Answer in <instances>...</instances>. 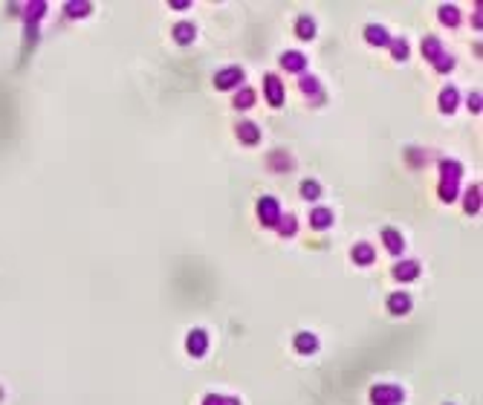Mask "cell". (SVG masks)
<instances>
[{
  "label": "cell",
  "mask_w": 483,
  "mask_h": 405,
  "mask_svg": "<svg viewBox=\"0 0 483 405\" xmlns=\"http://www.w3.org/2000/svg\"><path fill=\"white\" fill-rule=\"evenodd\" d=\"M240 75H243V72H240V70H234V67H232V70H223L220 75H217V87H229V84H234V81L240 78Z\"/></svg>",
  "instance_id": "2"
},
{
  "label": "cell",
  "mask_w": 483,
  "mask_h": 405,
  "mask_svg": "<svg viewBox=\"0 0 483 405\" xmlns=\"http://www.w3.org/2000/svg\"><path fill=\"white\" fill-rule=\"evenodd\" d=\"M385 240H388V246H391L394 252H399V237H396L394 229H385Z\"/></svg>",
  "instance_id": "12"
},
{
  "label": "cell",
  "mask_w": 483,
  "mask_h": 405,
  "mask_svg": "<svg viewBox=\"0 0 483 405\" xmlns=\"http://www.w3.org/2000/svg\"><path fill=\"white\" fill-rule=\"evenodd\" d=\"M284 64H286V67H296V70H298V67H301V58H298V55H284Z\"/></svg>",
  "instance_id": "18"
},
{
  "label": "cell",
  "mask_w": 483,
  "mask_h": 405,
  "mask_svg": "<svg viewBox=\"0 0 483 405\" xmlns=\"http://www.w3.org/2000/svg\"><path fill=\"white\" fill-rule=\"evenodd\" d=\"M443 107H446V110L454 107V90H446V93H443Z\"/></svg>",
  "instance_id": "15"
},
{
  "label": "cell",
  "mask_w": 483,
  "mask_h": 405,
  "mask_svg": "<svg viewBox=\"0 0 483 405\" xmlns=\"http://www.w3.org/2000/svg\"><path fill=\"white\" fill-rule=\"evenodd\" d=\"M373 399H376V402H399V399H403V394H399L396 388H376V391H373Z\"/></svg>",
  "instance_id": "1"
},
{
  "label": "cell",
  "mask_w": 483,
  "mask_h": 405,
  "mask_svg": "<svg viewBox=\"0 0 483 405\" xmlns=\"http://www.w3.org/2000/svg\"><path fill=\"white\" fill-rule=\"evenodd\" d=\"M330 211H327V208H318V211H315V214H313V226H327V223H330Z\"/></svg>",
  "instance_id": "9"
},
{
  "label": "cell",
  "mask_w": 483,
  "mask_h": 405,
  "mask_svg": "<svg viewBox=\"0 0 483 405\" xmlns=\"http://www.w3.org/2000/svg\"><path fill=\"white\" fill-rule=\"evenodd\" d=\"M313 32H315V26H313V20H310V18L298 20V35H301V38H313Z\"/></svg>",
  "instance_id": "5"
},
{
  "label": "cell",
  "mask_w": 483,
  "mask_h": 405,
  "mask_svg": "<svg viewBox=\"0 0 483 405\" xmlns=\"http://www.w3.org/2000/svg\"><path fill=\"white\" fill-rule=\"evenodd\" d=\"M301 188H304V197H318V185L315 182H304Z\"/></svg>",
  "instance_id": "14"
},
{
  "label": "cell",
  "mask_w": 483,
  "mask_h": 405,
  "mask_svg": "<svg viewBox=\"0 0 483 405\" xmlns=\"http://www.w3.org/2000/svg\"><path fill=\"white\" fill-rule=\"evenodd\" d=\"M191 35H194V26H191V23H179V26H177V38H179V41H188Z\"/></svg>",
  "instance_id": "11"
},
{
  "label": "cell",
  "mask_w": 483,
  "mask_h": 405,
  "mask_svg": "<svg viewBox=\"0 0 483 405\" xmlns=\"http://www.w3.org/2000/svg\"><path fill=\"white\" fill-rule=\"evenodd\" d=\"M240 133L246 136L249 142H255V139H258V130H255V127H252V125H243V127H240Z\"/></svg>",
  "instance_id": "16"
},
{
  "label": "cell",
  "mask_w": 483,
  "mask_h": 405,
  "mask_svg": "<svg viewBox=\"0 0 483 405\" xmlns=\"http://www.w3.org/2000/svg\"><path fill=\"white\" fill-rule=\"evenodd\" d=\"M188 347H191V353H197V356H200L203 347H206V336L200 333V330H197V333H191V336H188Z\"/></svg>",
  "instance_id": "3"
},
{
  "label": "cell",
  "mask_w": 483,
  "mask_h": 405,
  "mask_svg": "<svg viewBox=\"0 0 483 405\" xmlns=\"http://www.w3.org/2000/svg\"><path fill=\"white\" fill-rule=\"evenodd\" d=\"M367 38H370L373 44H376V41L382 44V41H385V32H382V29H379V32H376V29H367Z\"/></svg>",
  "instance_id": "17"
},
{
  "label": "cell",
  "mask_w": 483,
  "mask_h": 405,
  "mask_svg": "<svg viewBox=\"0 0 483 405\" xmlns=\"http://www.w3.org/2000/svg\"><path fill=\"white\" fill-rule=\"evenodd\" d=\"M396 275H399V278H414V275H417V263H399V266H396Z\"/></svg>",
  "instance_id": "8"
},
{
  "label": "cell",
  "mask_w": 483,
  "mask_h": 405,
  "mask_svg": "<svg viewBox=\"0 0 483 405\" xmlns=\"http://www.w3.org/2000/svg\"><path fill=\"white\" fill-rule=\"evenodd\" d=\"M391 310H394V313H405V310H408V298L405 295H391Z\"/></svg>",
  "instance_id": "7"
},
{
  "label": "cell",
  "mask_w": 483,
  "mask_h": 405,
  "mask_svg": "<svg viewBox=\"0 0 483 405\" xmlns=\"http://www.w3.org/2000/svg\"><path fill=\"white\" fill-rule=\"evenodd\" d=\"M298 347H301V353H313L315 350V339L313 336H298Z\"/></svg>",
  "instance_id": "6"
},
{
  "label": "cell",
  "mask_w": 483,
  "mask_h": 405,
  "mask_svg": "<svg viewBox=\"0 0 483 405\" xmlns=\"http://www.w3.org/2000/svg\"><path fill=\"white\" fill-rule=\"evenodd\" d=\"M440 15H443V20H454V18H457V12H454V9H443Z\"/></svg>",
  "instance_id": "19"
},
{
  "label": "cell",
  "mask_w": 483,
  "mask_h": 405,
  "mask_svg": "<svg viewBox=\"0 0 483 405\" xmlns=\"http://www.w3.org/2000/svg\"><path fill=\"white\" fill-rule=\"evenodd\" d=\"M275 214H278L275 200H263V203H260V217H266V220H275Z\"/></svg>",
  "instance_id": "4"
},
{
  "label": "cell",
  "mask_w": 483,
  "mask_h": 405,
  "mask_svg": "<svg viewBox=\"0 0 483 405\" xmlns=\"http://www.w3.org/2000/svg\"><path fill=\"white\" fill-rule=\"evenodd\" d=\"M353 255L359 258V263H370V255H373V252H370V246H359Z\"/></svg>",
  "instance_id": "13"
},
{
  "label": "cell",
  "mask_w": 483,
  "mask_h": 405,
  "mask_svg": "<svg viewBox=\"0 0 483 405\" xmlns=\"http://www.w3.org/2000/svg\"><path fill=\"white\" fill-rule=\"evenodd\" d=\"M266 84H269V101H272V104H278V101H281V87H278V81L269 78Z\"/></svg>",
  "instance_id": "10"
}]
</instances>
